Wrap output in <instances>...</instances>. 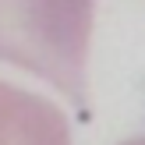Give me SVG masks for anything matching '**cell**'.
Wrapping results in <instances>:
<instances>
[{
	"instance_id": "2",
	"label": "cell",
	"mask_w": 145,
	"mask_h": 145,
	"mask_svg": "<svg viewBox=\"0 0 145 145\" xmlns=\"http://www.w3.org/2000/svg\"><path fill=\"white\" fill-rule=\"evenodd\" d=\"M124 145H145V138H131V142H124Z\"/></svg>"
},
{
	"instance_id": "1",
	"label": "cell",
	"mask_w": 145,
	"mask_h": 145,
	"mask_svg": "<svg viewBox=\"0 0 145 145\" xmlns=\"http://www.w3.org/2000/svg\"><path fill=\"white\" fill-rule=\"evenodd\" d=\"M96 0H0V60L50 82L71 103L89 99Z\"/></svg>"
}]
</instances>
